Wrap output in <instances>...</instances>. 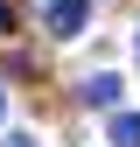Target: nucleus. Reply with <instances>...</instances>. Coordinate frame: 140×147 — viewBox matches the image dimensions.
I'll list each match as a JSON object with an SVG mask.
<instances>
[{
  "instance_id": "obj_3",
  "label": "nucleus",
  "mask_w": 140,
  "mask_h": 147,
  "mask_svg": "<svg viewBox=\"0 0 140 147\" xmlns=\"http://www.w3.org/2000/svg\"><path fill=\"white\" fill-rule=\"evenodd\" d=\"M112 147H140V112H112Z\"/></svg>"
},
{
  "instance_id": "obj_6",
  "label": "nucleus",
  "mask_w": 140,
  "mask_h": 147,
  "mask_svg": "<svg viewBox=\"0 0 140 147\" xmlns=\"http://www.w3.org/2000/svg\"><path fill=\"white\" fill-rule=\"evenodd\" d=\"M0 119H7V98H0Z\"/></svg>"
},
{
  "instance_id": "obj_1",
  "label": "nucleus",
  "mask_w": 140,
  "mask_h": 147,
  "mask_svg": "<svg viewBox=\"0 0 140 147\" xmlns=\"http://www.w3.org/2000/svg\"><path fill=\"white\" fill-rule=\"evenodd\" d=\"M84 21H91V0H56V7H49V35H56V42L84 35Z\"/></svg>"
},
{
  "instance_id": "obj_2",
  "label": "nucleus",
  "mask_w": 140,
  "mask_h": 147,
  "mask_svg": "<svg viewBox=\"0 0 140 147\" xmlns=\"http://www.w3.org/2000/svg\"><path fill=\"white\" fill-rule=\"evenodd\" d=\"M77 98H84V105H119V77H112V70H98V77L77 84Z\"/></svg>"
},
{
  "instance_id": "obj_5",
  "label": "nucleus",
  "mask_w": 140,
  "mask_h": 147,
  "mask_svg": "<svg viewBox=\"0 0 140 147\" xmlns=\"http://www.w3.org/2000/svg\"><path fill=\"white\" fill-rule=\"evenodd\" d=\"M7 147H35V140H28V133H7Z\"/></svg>"
},
{
  "instance_id": "obj_4",
  "label": "nucleus",
  "mask_w": 140,
  "mask_h": 147,
  "mask_svg": "<svg viewBox=\"0 0 140 147\" xmlns=\"http://www.w3.org/2000/svg\"><path fill=\"white\" fill-rule=\"evenodd\" d=\"M7 28H14V7H0V35H7Z\"/></svg>"
}]
</instances>
